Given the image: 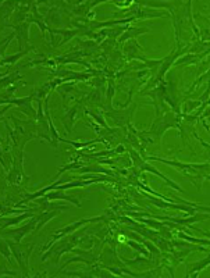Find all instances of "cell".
<instances>
[{
  "instance_id": "cell-1",
  "label": "cell",
  "mask_w": 210,
  "mask_h": 278,
  "mask_svg": "<svg viewBox=\"0 0 210 278\" xmlns=\"http://www.w3.org/2000/svg\"><path fill=\"white\" fill-rule=\"evenodd\" d=\"M146 160H156V162H162L164 164H169L174 169L179 170L182 174H185L187 177H189L194 182H196L194 175L201 177L203 174L205 178H209V163H203V164H194V163H181L175 162V160H166V159H160V157H146Z\"/></svg>"
},
{
  "instance_id": "cell-2",
  "label": "cell",
  "mask_w": 210,
  "mask_h": 278,
  "mask_svg": "<svg viewBox=\"0 0 210 278\" xmlns=\"http://www.w3.org/2000/svg\"><path fill=\"white\" fill-rule=\"evenodd\" d=\"M8 246L11 253L14 255V259L18 262V266L21 267L23 273H25V276H30V269H28V263H30V256H31L32 250L35 245H21V242H10L8 241Z\"/></svg>"
},
{
  "instance_id": "cell-3",
  "label": "cell",
  "mask_w": 210,
  "mask_h": 278,
  "mask_svg": "<svg viewBox=\"0 0 210 278\" xmlns=\"http://www.w3.org/2000/svg\"><path fill=\"white\" fill-rule=\"evenodd\" d=\"M96 221H107V218H106V217H92V218H84V220H79V221H75V223H72V224L67 225V227H64L62 230H59L57 232H55L53 235H50L49 243H47L46 246L42 247V250H46L47 247L52 246L56 241L62 240L63 237H66V235H70L71 232H74L75 230H78L79 227L88 224V223H96Z\"/></svg>"
},
{
  "instance_id": "cell-4",
  "label": "cell",
  "mask_w": 210,
  "mask_h": 278,
  "mask_svg": "<svg viewBox=\"0 0 210 278\" xmlns=\"http://www.w3.org/2000/svg\"><path fill=\"white\" fill-rule=\"evenodd\" d=\"M173 127H177L179 128V123L177 120V116L173 114V113H167L166 116L163 117H157L156 121L152 125V130L148 131V135H152V137H157V138H162L163 132L169 128H173Z\"/></svg>"
},
{
  "instance_id": "cell-5",
  "label": "cell",
  "mask_w": 210,
  "mask_h": 278,
  "mask_svg": "<svg viewBox=\"0 0 210 278\" xmlns=\"http://www.w3.org/2000/svg\"><path fill=\"white\" fill-rule=\"evenodd\" d=\"M145 198L149 199V201L152 202L155 206H157V208H177V210H182V211H185V213L191 214V216H194L195 211H205V213H209V208H202V206H198V205H195V206H192V205H182V203H181V205H173V203H170V202L156 201V199H153V198H150L149 195H145Z\"/></svg>"
},
{
  "instance_id": "cell-6",
  "label": "cell",
  "mask_w": 210,
  "mask_h": 278,
  "mask_svg": "<svg viewBox=\"0 0 210 278\" xmlns=\"http://www.w3.org/2000/svg\"><path fill=\"white\" fill-rule=\"evenodd\" d=\"M35 225H36V217H32L27 224L21 225V227H18V228H13V230H7V228H6V230L1 231V234H3V235H7V237H11V238L14 240V242H21L28 234L34 232Z\"/></svg>"
},
{
  "instance_id": "cell-7",
  "label": "cell",
  "mask_w": 210,
  "mask_h": 278,
  "mask_svg": "<svg viewBox=\"0 0 210 278\" xmlns=\"http://www.w3.org/2000/svg\"><path fill=\"white\" fill-rule=\"evenodd\" d=\"M13 28H16V36L18 38V45H20V49L21 50H27V49H31L30 46V23H21L17 24V25H13Z\"/></svg>"
},
{
  "instance_id": "cell-8",
  "label": "cell",
  "mask_w": 210,
  "mask_h": 278,
  "mask_svg": "<svg viewBox=\"0 0 210 278\" xmlns=\"http://www.w3.org/2000/svg\"><path fill=\"white\" fill-rule=\"evenodd\" d=\"M135 104H133V107L128 108V110H124V111H116V110H110L107 111V116H110V118H113L116 121L117 125L123 127V125H128L130 124V120H131V116L135 111Z\"/></svg>"
},
{
  "instance_id": "cell-9",
  "label": "cell",
  "mask_w": 210,
  "mask_h": 278,
  "mask_svg": "<svg viewBox=\"0 0 210 278\" xmlns=\"http://www.w3.org/2000/svg\"><path fill=\"white\" fill-rule=\"evenodd\" d=\"M34 213H35V210H32V211H25V213L18 214V217H14V218H10V217H0V231L6 230V228L10 227V225L20 224V223L24 221V220H27V218H30V217H34Z\"/></svg>"
},
{
  "instance_id": "cell-10",
  "label": "cell",
  "mask_w": 210,
  "mask_h": 278,
  "mask_svg": "<svg viewBox=\"0 0 210 278\" xmlns=\"http://www.w3.org/2000/svg\"><path fill=\"white\" fill-rule=\"evenodd\" d=\"M40 198H43L45 201H55V199H62V201H67L72 203L74 206H77V208H81L82 206V203L81 201H78L77 198H74V196H69V195H64L63 192L60 191H50V192H47L46 195H43V196H40Z\"/></svg>"
},
{
  "instance_id": "cell-11",
  "label": "cell",
  "mask_w": 210,
  "mask_h": 278,
  "mask_svg": "<svg viewBox=\"0 0 210 278\" xmlns=\"http://www.w3.org/2000/svg\"><path fill=\"white\" fill-rule=\"evenodd\" d=\"M137 170L149 171V173H153V174H156V175H159V177H160V178H163L164 181L167 182V185H170V186H172V188H174V189H177V191H179V192H182V188H181V186H179L178 184L173 182L170 178L164 177V175H163V174H162V173H160V171L156 170V169H155V167H153V166H152V164H148V163L145 162V160L142 162V164H140V167H138V169H137Z\"/></svg>"
},
{
  "instance_id": "cell-12",
  "label": "cell",
  "mask_w": 210,
  "mask_h": 278,
  "mask_svg": "<svg viewBox=\"0 0 210 278\" xmlns=\"http://www.w3.org/2000/svg\"><path fill=\"white\" fill-rule=\"evenodd\" d=\"M59 211H62V210H46V211H43V213H40L39 216H36V225H35L34 232L39 231L43 225L46 224L47 221H50L53 217L57 216Z\"/></svg>"
},
{
  "instance_id": "cell-13",
  "label": "cell",
  "mask_w": 210,
  "mask_h": 278,
  "mask_svg": "<svg viewBox=\"0 0 210 278\" xmlns=\"http://www.w3.org/2000/svg\"><path fill=\"white\" fill-rule=\"evenodd\" d=\"M77 111H78V103L75 104V106H72V107L70 108V110H67V114H66V117H67V121H63V124H64V127H66V131L69 132H72V127H74V123H75V120H77Z\"/></svg>"
},
{
  "instance_id": "cell-14",
  "label": "cell",
  "mask_w": 210,
  "mask_h": 278,
  "mask_svg": "<svg viewBox=\"0 0 210 278\" xmlns=\"http://www.w3.org/2000/svg\"><path fill=\"white\" fill-rule=\"evenodd\" d=\"M209 264V257H206L205 260L199 263H191V264H188V276H192V277H196L198 276V273L205 269L206 266Z\"/></svg>"
},
{
  "instance_id": "cell-15",
  "label": "cell",
  "mask_w": 210,
  "mask_h": 278,
  "mask_svg": "<svg viewBox=\"0 0 210 278\" xmlns=\"http://www.w3.org/2000/svg\"><path fill=\"white\" fill-rule=\"evenodd\" d=\"M20 79H21V75L18 74V71L13 72V74H7L6 77L0 78V89H3L6 86L14 85L17 81H20Z\"/></svg>"
},
{
  "instance_id": "cell-16",
  "label": "cell",
  "mask_w": 210,
  "mask_h": 278,
  "mask_svg": "<svg viewBox=\"0 0 210 278\" xmlns=\"http://www.w3.org/2000/svg\"><path fill=\"white\" fill-rule=\"evenodd\" d=\"M32 49V47H31ZM31 49H27V50H21L20 53L14 54V56H10V57H6V59H3V60H0V67L1 66H4V64H7V66H10V64H14V63L17 62V60H20L23 56H25L27 53H30V50Z\"/></svg>"
},
{
  "instance_id": "cell-17",
  "label": "cell",
  "mask_w": 210,
  "mask_h": 278,
  "mask_svg": "<svg viewBox=\"0 0 210 278\" xmlns=\"http://www.w3.org/2000/svg\"><path fill=\"white\" fill-rule=\"evenodd\" d=\"M0 253L6 257L7 262H13V256H11V250H10V246H8V241L0 238Z\"/></svg>"
},
{
  "instance_id": "cell-18",
  "label": "cell",
  "mask_w": 210,
  "mask_h": 278,
  "mask_svg": "<svg viewBox=\"0 0 210 278\" xmlns=\"http://www.w3.org/2000/svg\"><path fill=\"white\" fill-rule=\"evenodd\" d=\"M179 238H184V240L187 241H191V242H195V243H201V245H205V246H208L209 245V241H199V240H195V238H191V237H188L187 234H184V232H179L178 234Z\"/></svg>"
},
{
  "instance_id": "cell-19",
  "label": "cell",
  "mask_w": 210,
  "mask_h": 278,
  "mask_svg": "<svg viewBox=\"0 0 210 278\" xmlns=\"http://www.w3.org/2000/svg\"><path fill=\"white\" fill-rule=\"evenodd\" d=\"M11 107V104H7V106H4V107L0 110V120H3V121H6V117H3L6 113H7L8 108Z\"/></svg>"
},
{
  "instance_id": "cell-20",
  "label": "cell",
  "mask_w": 210,
  "mask_h": 278,
  "mask_svg": "<svg viewBox=\"0 0 210 278\" xmlns=\"http://www.w3.org/2000/svg\"><path fill=\"white\" fill-rule=\"evenodd\" d=\"M3 208H4V205H3V203H0V216H1V211H3Z\"/></svg>"
}]
</instances>
